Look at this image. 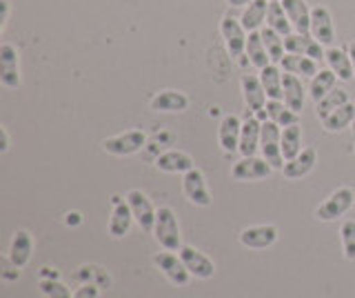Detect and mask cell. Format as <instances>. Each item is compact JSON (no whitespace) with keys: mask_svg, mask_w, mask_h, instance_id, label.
I'll use <instances>...</instances> for the list:
<instances>
[{"mask_svg":"<svg viewBox=\"0 0 355 298\" xmlns=\"http://www.w3.org/2000/svg\"><path fill=\"white\" fill-rule=\"evenodd\" d=\"M153 236L160 242V247L166 251H180L182 238H180V225H178V216L171 207H160L155 214Z\"/></svg>","mask_w":355,"mask_h":298,"instance_id":"cell-1","label":"cell"},{"mask_svg":"<svg viewBox=\"0 0 355 298\" xmlns=\"http://www.w3.org/2000/svg\"><path fill=\"white\" fill-rule=\"evenodd\" d=\"M260 154L262 158L271 165L273 169L284 167L282 156V127L275 125L273 120H264L262 123V136H260Z\"/></svg>","mask_w":355,"mask_h":298,"instance_id":"cell-2","label":"cell"},{"mask_svg":"<svg viewBox=\"0 0 355 298\" xmlns=\"http://www.w3.org/2000/svg\"><path fill=\"white\" fill-rule=\"evenodd\" d=\"M353 203H355V194L351 187H340V190L333 192L327 201L315 209V216L320 220H324V223H333V220H338L340 216L347 214L353 207Z\"/></svg>","mask_w":355,"mask_h":298,"instance_id":"cell-3","label":"cell"},{"mask_svg":"<svg viewBox=\"0 0 355 298\" xmlns=\"http://www.w3.org/2000/svg\"><path fill=\"white\" fill-rule=\"evenodd\" d=\"M144 145H147V136L140 129H129L118 136L103 140V149L111 154V156H131V154L140 151Z\"/></svg>","mask_w":355,"mask_h":298,"instance_id":"cell-4","label":"cell"},{"mask_svg":"<svg viewBox=\"0 0 355 298\" xmlns=\"http://www.w3.org/2000/svg\"><path fill=\"white\" fill-rule=\"evenodd\" d=\"M220 31H222V38H225V45L231 58H240L244 56L247 51V36L249 31L242 27L240 18H233V16H225L220 23Z\"/></svg>","mask_w":355,"mask_h":298,"instance_id":"cell-5","label":"cell"},{"mask_svg":"<svg viewBox=\"0 0 355 298\" xmlns=\"http://www.w3.org/2000/svg\"><path fill=\"white\" fill-rule=\"evenodd\" d=\"M182 192L187 196V201L198 207H209L211 205V194L205 181V174L198 167L189 169L187 174H182Z\"/></svg>","mask_w":355,"mask_h":298,"instance_id":"cell-6","label":"cell"},{"mask_svg":"<svg viewBox=\"0 0 355 298\" xmlns=\"http://www.w3.org/2000/svg\"><path fill=\"white\" fill-rule=\"evenodd\" d=\"M127 203L133 212V218H136V223L142 231H153V225H155V214H158V209L151 205V201L147 198V194H142L140 190H131L127 194Z\"/></svg>","mask_w":355,"mask_h":298,"instance_id":"cell-7","label":"cell"},{"mask_svg":"<svg viewBox=\"0 0 355 298\" xmlns=\"http://www.w3.org/2000/svg\"><path fill=\"white\" fill-rule=\"evenodd\" d=\"M178 256L182 258L184 267L189 270V274L196 276V279L207 281V279H211V276L216 274L214 260H211L209 256H205L202 251H198L196 247H191V245H182L180 251H178Z\"/></svg>","mask_w":355,"mask_h":298,"instance_id":"cell-8","label":"cell"},{"mask_svg":"<svg viewBox=\"0 0 355 298\" xmlns=\"http://www.w3.org/2000/svg\"><path fill=\"white\" fill-rule=\"evenodd\" d=\"M153 265L158 267L166 279H169L173 285H187L189 279H191V274H189V270L184 267V263L180 256H175L173 251H160L153 256Z\"/></svg>","mask_w":355,"mask_h":298,"instance_id":"cell-9","label":"cell"},{"mask_svg":"<svg viewBox=\"0 0 355 298\" xmlns=\"http://www.w3.org/2000/svg\"><path fill=\"white\" fill-rule=\"evenodd\" d=\"M311 36H313L320 45L333 47V40H336V27H333V18L327 7H313L311 9Z\"/></svg>","mask_w":355,"mask_h":298,"instance_id":"cell-10","label":"cell"},{"mask_svg":"<svg viewBox=\"0 0 355 298\" xmlns=\"http://www.w3.org/2000/svg\"><path fill=\"white\" fill-rule=\"evenodd\" d=\"M0 83L9 90L20 85V56L14 45H0Z\"/></svg>","mask_w":355,"mask_h":298,"instance_id":"cell-11","label":"cell"},{"mask_svg":"<svg viewBox=\"0 0 355 298\" xmlns=\"http://www.w3.org/2000/svg\"><path fill=\"white\" fill-rule=\"evenodd\" d=\"M271 172L273 167L264 158L242 156V160L233 165L231 176H233V181H262L266 176H271Z\"/></svg>","mask_w":355,"mask_h":298,"instance_id":"cell-12","label":"cell"},{"mask_svg":"<svg viewBox=\"0 0 355 298\" xmlns=\"http://www.w3.org/2000/svg\"><path fill=\"white\" fill-rule=\"evenodd\" d=\"M240 134H242V123L236 114H225L218 127V142L222 151L236 154L240 149Z\"/></svg>","mask_w":355,"mask_h":298,"instance_id":"cell-13","label":"cell"},{"mask_svg":"<svg viewBox=\"0 0 355 298\" xmlns=\"http://www.w3.org/2000/svg\"><path fill=\"white\" fill-rule=\"evenodd\" d=\"M284 47H286V53H297V56H309L313 60H320L324 56V45H320V42L311 36V34H288L284 36Z\"/></svg>","mask_w":355,"mask_h":298,"instance_id":"cell-14","label":"cell"},{"mask_svg":"<svg viewBox=\"0 0 355 298\" xmlns=\"http://www.w3.org/2000/svg\"><path fill=\"white\" fill-rule=\"evenodd\" d=\"M111 201H114V212H111V218H109V234L114 238H122L129 234L131 223L136 218H133V212L127 203V198L122 201L120 196H114Z\"/></svg>","mask_w":355,"mask_h":298,"instance_id":"cell-15","label":"cell"},{"mask_svg":"<svg viewBox=\"0 0 355 298\" xmlns=\"http://www.w3.org/2000/svg\"><path fill=\"white\" fill-rule=\"evenodd\" d=\"M260 136H262V120L255 114H247L242 123L240 149H238L242 156H255V151H260Z\"/></svg>","mask_w":355,"mask_h":298,"instance_id":"cell-16","label":"cell"},{"mask_svg":"<svg viewBox=\"0 0 355 298\" xmlns=\"http://www.w3.org/2000/svg\"><path fill=\"white\" fill-rule=\"evenodd\" d=\"M187 107H189V96L182 92H175V90L158 92L149 101L151 112H162V114H180Z\"/></svg>","mask_w":355,"mask_h":298,"instance_id":"cell-17","label":"cell"},{"mask_svg":"<svg viewBox=\"0 0 355 298\" xmlns=\"http://www.w3.org/2000/svg\"><path fill=\"white\" fill-rule=\"evenodd\" d=\"M242 96L244 103H247L251 114H258L266 107V92L262 87L260 76L255 74H242Z\"/></svg>","mask_w":355,"mask_h":298,"instance_id":"cell-18","label":"cell"},{"mask_svg":"<svg viewBox=\"0 0 355 298\" xmlns=\"http://www.w3.org/2000/svg\"><path fill=\"white\" fill-rule=\"evenodd\" d=\"M277 240V227L273 225H255L240 231V242L249 249H266Z\"/></svg>","mask_w":355,"mask_h":298,"instance_id":"cell-19","label":"cell"},{"mask_svg":"<svg viewBox=\"0 0 355 298\" xmlns=\"http://www.w3.org/2000/svg\"><path fill=\"white\" fill-rule=\"evenodd\" d=\"M315 163H318V151L313 147H306L297 154V156L293 160H288L284 163V167H282V174L286 176L288 181H297V179H304L306 174L313 172L315 167Z\"/></svg>","mask_w":355,"mask_h":298,"instance_id":"cell-20","label":"cell"},{"mask_svg":"<svg viewBox=\"0 0 355 298\" xmlns=\"http://www.w3.org/2000/svg\"><path fill=\"white\" fill-rule=\"evenodd\" d=\"M295 34H311V9L304 0H280Z\"/></svg>","mask_w":355,"mask_h":298,"instance_id":"cell-21","label":"cell"},{"mask_svg":"<svg viewBox=\"0 0 355 298\" xmlns=\"http://www.w3.org/2000/svg\"><path fill=\"white\" fill-rule=\"evenodd\" d=\"M282 87H284V105L291 107L293 112H302L304 101H306V87L302 85V78L295 74H286L282 76Z\"/></svg>","mask_w":355,"mask_h":298,"instance_id":"cell-22","label":"cell"},{"mask_svg":"<svg viewBox=\"0 0 355 298\" xmlns=\"http://www.w3.org/2000/svg\"><path fill=\"white\" fill-rule=\"evenodd\" d=\"M31 251H33V238L27 229H18L14 238H11V247H9V260L14 267H25L31 258Z\"/></svg>","mask_w":355,"mask_h":298,"instance_id":"cell-23","label":"cell"},{"mask_svg":"<svg viewBox=\"0 0 355 298\" xmlns=\"http://www.w3.org/2000/svg\"><path fill=\"white\" fill-rule=\"evenodd\" d=\"M324 58H327L329 69L338 76V81L349 83V81L355 78V72H353V63H351L349 51H344L340 47H329L327 53H324Z\"/></svg>","mask_w":355,"mask_h":298,"instance_id":"cell-24","label":"cell"},{"mask_svg":"<svg viewBox=\"0 0 355 298\" xmlns=\"http://www.w3.org/2000/svg\"><path fill=\"white\" fill-rule=\"evenodd\" d=\"M155 167L160 172H166V174H187L189 169H193V158L189 156L184 151H178V149H171V151H164L160 154L158 158H155Z\"/></svg>","mask_w":355,"mask_h":298,"instance_id":"cell-25","label":"cell"},{"mask_svg":"<svg viewBox=\"0 0 355 298\" xmlns=\"http://www.w3.org/2000/svg\"><path fill=\"white\" fill-rule=\"evenodd\" d=\"M282 67L277 65H266L264 69H260V81L266 92L269 101H284V87H282Z\"/></svg>","mask_w":355,"mask_h":298,"instance_id":"cell-26","label":"cell"},{"mask_svg":"<svg viewBox=\"0 0 355 298\" xmlns=\"http://www.w3.org/2000/svg\"><path fill=\"white\" fill-rule=\"evenodd\" d=\"M280 67L286 74H295L300 78H313V76L320 72L318 63L309 56H297V53H286V56L280 60Z\"/></svg>","mask_w":355,"mask_h":298,"instance_id":"cell-27","label":"cell"},{"mask_svg":"<svg viewBox=\"0 0 355 298\" xmlns=\"http://www.w3.org/2000/svg\"><path fill=\"white\" fill-rule=\"evenodd\" d=\"M266 12H269V0H253L251 5L244 7V12L240 16L242 27L249 31H260L262 25L266 23Z\"/></svg>","mask_w":355,"mask_h":298,"instance_id":"cell-28","label":"cell"},{"mask_svg":"<svg viewBox=\"0 0 355 298\" xmlns=\"http://www.w3.org/2000/svg\"><path fill=\"white\" fill-rule=\"evenodd\" d=\"M244 56H247V60L253 65L255 69H264L266 65H271L269 51H266V47H264V40H262L260 31H251V34L247 36V51H244Z\"/></svg>","mask_w":355,"mask_h":298,"instance_id":"cell-29","label":"cell"},{"mask_svg":"<svg viewBox=\"0 0 355 298\" xmlns=\"http://www.w3.org/2000/svg\"><path fill=\"white\" fill-rule=\"evenodd\" d=\"M353 120H355V105L347 103L322 120V127H324V131H329V134H338V131L351 127Z\"/></svg>","mask_w":355,"mask_h":298,"instance_id":"cell-30","label":"cell"},{"mask_svg":"<svg viewBox=\"0 0 355 298\" xmlns=\"http://www.w3.org/2000/svg\"><path fill=\"white\" fill-rule=\"evenodd\" d=\"M266 116L269 120H273L275 125L284 127H291V125H300V114L293 112L291 107H286L282 101H266Z\"/></svg>","mask_w":355,"mask_h":298,"instance_id":"cell-31","label":"cell"},{"mask_svg":"<svg viewBox=\"0 0 355 298\" xmlns=\"http://www.w3.org/2000/svg\"><path fill=\"white\" fill-rule=\"evenodd\" d=\"M336 83H338V76L333 74L331 69H320L313 78H311L309 85V96L313 98L315 103H320L329 92L336 90Z\"/></svg>","mask_w":355,"mask_h":298,"instance_id":"cell-32","label":"cell"},{"mask_svg":"<svg viewBox=\"0 0 355 298\" xmlns=\"http://www.w3.org/2000/svg\"><path fill=\"white\" fill-rule=\"evenodd\" d=\"M302 151V127L291 125L282 129V156L284 163L293 160L297 154Z\"/></svg>","mask_w":355,"mask_h":298,"instance_id":"cell-33","label":"cell"},{"mask_svg":"<svg viewBox=\"0 0 355 298\" xmlns=\"http://www.w3.org/2000/svg\"><path fill=\"white\" fill-rule=\"evenodd\" d=\"M347 103H351L349 101V94H347V90H333V92H329L324 98H322L320 103H315V112H318V118L320 120H324L329 114H333L336 109H340L342 105H347Z\"/></svg>","mask_w":355,"mask_h":298,"instance_id":"cell-34","label":"cell"},{"mask_svg":"<svg viewBox=\"0 0 355 298\" xmlns=\"http://www.w3.org/2000/svg\"><path fill=\"white\" fill-rule=\"evenodd\" d=\"M266 27L275 29L277 34H282V36L291 34V29H293L291 20H288L280 0H277V3H269V12H266Z\"/></svg>","mask_w":355,"mask_h":298,"instance_id":"cell-35","label":"cell"},{"mask_svg":"<svg viewBox=\"0 0 355 298\" xmlns=\"http://www.w3.org/2000/svg\"><path fill=\"white\" fill-rule=\"evenodd\" d=\"M260 34H262V40H264V47H266V51H269V58H271V63L275 65V63H280L284 56H286V47H284V36L282 34H277L275 29H271V27H262L260 29Z\"/></svg>","mask_w":355,"mask_h":298,"instance_id":"cell-36","label":"cell"},{"mask_svg":"<svg viewBox=\"0 0 355 298\" xmlns=\"http://www.w3.org/2000/svg\"><path fill=\"white\" fill-rule=\"evenodd\" d=\"M342 249L349 260H355V220H344L340 227Z\"/></svg>","mask_w":355,"mask_h":298,"instance_id":"cell-37","label":"cell"},{"mask_svg":"<svg viewBox=\"0 0 355 298\" xmlns=\"http://www.w3.org/2000/svg\"><path fill=\"white\" fill-rule=\"evenodd\" d=\"M40 290L47 298H73L69 287L64 283H60L58 279H42L40 281Z\"/></svg>","mask_w":355,"mask_h":298,"instance_id":"cell-38","label":"cell"},{"mask_svg":"<svg viewBox=\"0 0 355 298\" xmlns=\"http://www.w3.org/2000/svg\"><path fill=\"white\" fill-rule=\"evenodd\" d=\"M100 296V290H98V285H92V283H87L83 287H78L73 298H98Z\"/></svg>","mask_w":355,"mask_h":298,"instance_id":"cell-39","label":"cell"},{"mask_svg":"<svg viewBox=\"0 0 355 298\" xmlns=\"http://www.w3.org/2000/svg\"><path fill=\"white\" fill-rule=\"evenodd\" d=\"M64 223L67 225H80L83 223V214H78V212H69L64 218Z\"/></svg>","mask_w":355,"mask_h":298,"instance_id":"cell-40","label":"cell"},{"mask_svg":"<svg viewBox=\"0 0 355 298\" xmlns=\"http://www.w3.org/2000/svg\"><path fill=\"white\" fill-rule=\"evenodd\" d=\"M0 138H3V142H0V151L5 154L9 149V134H7L5 127H0Z\"/></svg>","mask_w":355,"mask_h":298,"instance_id":"cell-41","label":"cell"},{"mask_svg":"<svg viewBox=\"0 0 355 298\" xmlns=\"http://www.w3.org/2000/svg\"><path fill=\"white\" fill-rule=\"evenodd\" d=\"M0 7H3V20H0V23H3V27H5V23L9 20V0H0Z\"/></svg>","mask_w":355,"mask_h":298,"instance_id":"cell-42","label":"cell"},{"mask_svg":"<svg viewBox=\"0 0 355 298\" xmlns=\"http://www.w3.org/2000/svg\"><path fill=\"white\" fill-rule=\"evenodd\" d=\"M253 0H227V5L229 7H247V5H251Z\"/></svg>","mask_w":355,"mask_h":298,"instance_id":"cell-43","label":"cell"},{"mask_svg":"<svg viewBox=\"0 0 355 298\" xmlns=\"http://www.w3.org/2000/svg\"><path fill=\"white\" fill-rule=\"evenodd\" d=\"M349 56H351V63H353V72H355V40L349 45Z\"/></svg>","mask_w":355,"mask_h":298,"instance_id":"cell-44","label":"cell"},{"mask_svg":"<svg viewBox=\"0 0 355 298\" xmlns=\"http://www.w3.org/2000/svg\"><path fill=\"white\" fill-rule=\"evenodd\" d=\"M351 129H353V131H355V120H353V125H351Z\"/></svg>","mask_w":355,"mask_h":298,"instance_id":"cell-45","label":"cell"},{"mask_svg":"<svg viewBox=\"0 0 355 298\" xmlns=\"http://www.w3.org/2000/svg\"><path fill=\"white\" fill-rule=\"evenodd\" d=\"M269 3H277V0H269Z\"/></svg>","mask_w":355,"mask_h":298,"instance_id":"cell-46","label":"cell"}]
</instances>
